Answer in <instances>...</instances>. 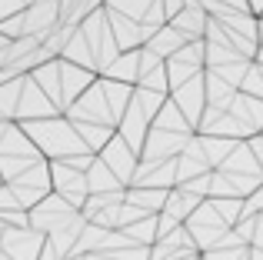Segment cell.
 <instances>
[{
	"label": "cell",
	"mask_w": 263,
	"mask_h": 260,
	"mask_svg": "<svg viewBox=\"0 0 263 260\" xmlns=\"http://www.w3.org/2000/svg\"><path fill=\"white\" fill-rule=\"evenodd\" d=\"M130 100H134V87L117 84V80H107V77H97L93 84L87 87V94L64 114V117L73 120V124H93V127L117 130L120 117L130 107Z\"/></svg>",
	"instance_id": "cell-1"
},
{
	"label": "cell",
	"mask_w": 263,
	"mask_h": 260,
	"mask_svg": "<svg viewBox=\"0 0 263 260\" xmlns=\"http://www.w3.org/2000/svg\"><path fill=\"white\" fill-rule=\"evenodd\" d=\"M154 127L157 130H170V134H183V137H193V134H197V130L190 127V120L177 110L174 100H167V104H163V110L154 117Z\"/></svg>",
	"instance_id": "cell-16"
},
{
	"label": "cell",
	"mask_w": 263,
	"mask_h": 260,
	"mask_svg": "<svg viewBox=\"0 0 263 260\" xmlns=\"http://www.w3.org/2000/svg\"><path fill=\"white\" fill-rule=\"evenodd\" d=\"M250 67H253V60H237V64H223V67H213V73H217L220 80H227L230 87H243V80H247V73H250Z\"/></svg>",
	"instance_id": "cell-20"
},
{
	"label": "cell",
	"mask_w": 263,
	"mask_h": 260,
	"mask_svg": "<svg viewBox=\"0 0 263 260\" xmlns=\"http://www.w3.org/2000/svg\"><path fill=\"white\" fill-rule=\"evenodd\" d=\"M227 114L243 127L247 140H253V137L263 134V100H257V97H250V94L240 90L237 97H233V104H230V110H227Z\"/></svg>",
	"instance_id": "cell-8"
},
{
	"label": "cell",
	"mask_w": 263,
	"mask_h": 260,
	"mask_svg": "<svg viewBox=\"0 0 263 260\" xmlns=\"http://www.w3.org/2000/svg\"><path fill=\"white\" fill-rule=\"evenodd\" d=\"M27 7H30V0H0V24L10 17H20V13H27Z\"/></svg>",
	"instance_id": "cell-23"
},
{
	"label": "cell",
	"mask_w": 263,
	"mask_h": 260,
	"mask_svg": "<svg viewBox=\"0 0 263 260\" xmlns=\"http://www.w3.org/2000/svg\"><path fill=\"white\" fill-rule=\"evenodd\" d=\"M30 80L40 87V90L50 97V104L57 107L60 114H64V87H60V57L57 60H47V64H40L37 70L30 73Z\"/></svg>",
	"instance_id": "cell-12"
},
{
	"label": "cell",
	"mask_w": 263,
	"mask_h": 260,
	"mask_svg": "<svg viewBox=\"0 0 263 260\" xmlns=\"http://www.w3.org/2000/svg\"><path fill=\"white\" fill-rule=\"evenodd\" d=\"M97 157H100V160L110 167V174H114L117 180H120L123 187L130 190V183H134V174H137V167H140V154H137V150L130 147L127 140H123V137L114 134V140H110Z\"/></svg>",
	"instance_id": "cell-4"
},
{
	"label": "cell",
	"mask_w": 263,
	"mask_h": 260,
	"mask_svg": "<svg viewBox=\"0 0 263 260\" xmlns=\"http://www.w3.org/2000/svg\"><path fill=\"white\" fill-rule=\"evenodd\" d=\"M97 80V73L84 70V67L70 64V60H60V87H64V114L77 104L80 97L87 94V87Z\"/></svg>",
	"instance_id": "cell-9"
},
{
	"label": "cell",
	"mask_w": 263,
	"mask_h": 260,
	"mask_svg": "<svg viewBox=\"0 0 263 260\" xmlns=\"http://www.w3.org/2000/svg\"><path fill=\"white\" fill-rule=\"evenodd\" d=\"M170 27L183 33L186 44H193V40H203V37H206V27H210V13H206L203 7L197 4V0H186V7L177 13L174 20H170Z\"/></svg>",
	"instance_id": "cell-10"
},
{
	"label": "cell",
	"mask_w": 263,
	"mask_h": 260,
	"mask_svg": "<svg viewBox=\"0 0 263 260\" xmlns=\"http://www.w3.org/2000/svg\"><path fill=\"white\" fill-rule=\"evenodd\" d=\"M240 90L250 94V97H257V100H263V64L253 60V67H250V73H247V80H243Z\"/></svg>",
	"instance_id": "cell-22"
},
{
	"label": "cell",
	"mask_w": 263,
	"mask_h": 260,
	"mask_svg": "<svg viewBox=\"0 0 263 260\" xmlns=\"http://www.w3.org/2000/svg\"><path fill=\"white\" fill-rule=\"evenodd\" d=\"M167 94H157V90H147V87H134V104L140 107L143 114H147L150 120L157 117V114L163 110V104H167Z\"/></svg>",
	"instance_id": "cell-18"
},
{
	"label": "cell",
	"mask_w": 263,
	"mask_h": 260,
	"mask_svg": "<svg viewBox=\"0 0 263 260\" xmlns=\"http://www.w3.org/2000/svg\"><path fill=\"white\" fill-rule=\"evenodd\" d=\"M57 107L50 104L44 90L33 84L30 77L24 80V90H20V104H17V124H27V120H44V117H57Z\"/></svg>",
	"instance_id": "cell-7"
},
{
	"label": "cell",
	"mask_w": 263,
	"mask_h": 260,
	"mask_svg": "<svg viewBox=\"0 0 263 260\" xmlns=\"http://www.w3.org/2000/svg\"><path fill=\"white\" fill-rule=\"evenodd\" d=\"M197 4L203 7L210 17H223V13H247V10H250V0H197Z\"/></svg>",
	"instance_id": "cell-21"
},
{
	"label": "cell",
	"mask_w": 263,
	"mask_h": 260,
	"mask_svg": "<svg viewBox=\"0 0 263 260\" xmlns=\"http://www.w3.org/2000/svg\"><path fill=\"white\" fill-rule=\"evenodd\" d=\"M170 100H174L177 110L190 120V127L197 130L200 120H203V114H206V84H203V73H200V77H193L190 84L170 90Z\"/></svg>",
	"instance_id": "cell-6"
},
{
	"label": "cell",
	"mask_w": 263,
	"mask_h": 260,
	"mask_svg": "<svg viewBox=\"0 0 263 260\" xmlns=\"http://www.w3.org/2000/svg\"><path fill=\"white\" fill-rule=\"evenodd\" d=\"M160 4H163V13H167V20H174L177 13L186 7V0H160Z\"/></svg>",
	"instance_id": "cell-24"
},
{
	"label": "cell",
	"mask_w": 263,
	"mask_h": 260,
	"mask_svg": "<svg viewBox=\"0 0 263 260\" xmlns=\"http://www.w3.org/2000/svg\"><path fill=\"white\" fill-rule=\"evenodd\" d=\"M250 147H253V154H257V163H260V170H263V134H260V137H253Z\"/></svg>",
	"instance_id": "cell-25"
},
{
	"label": "cell",
	"mask_w": 263,
	"mask_h": 260,
	"mask_svg": "<svg viewBox=\"0 0 263 260\" xmlns=\"http://www.w3.org/2000/svg\"><path fill=\"white\" fill-rule=\"evenodd\" d=\"M257 64H263V17H260V53H257Z\"/></svg>",
	"instance_id": "cell-27"
},
{
	"label": "cell",
	"mask_w": 263,
	"mask_h": 260,
	"mask_svg": "<svg viewBox=\"0 0 263 260\" xmlns=\"http://www.w3.org/2000/svg\"><path fill=\"white\" fill-rule=\"evenodd\" d=\"M24 80H7L0 84V124H17V104H20V90H24Z\"/></svg>",
	"instance_id": "cell-17"
},
{
	"label": "cell",
	"mask_w": 263,
	"mask_h": 260,
	"mask_svg": "<svg viewBox=\"0 0 263 260\" xmlns=\"http://www.w3.org/2000/svg\"><path fill=\"white\" fill-rule=\"evenodd\" d=\"M183 47H186L183 33H180V30H174V27L167 24V27H160V30H157L154 37H150L147 50H150V53H157L160 60H170V57H174L177 50H183Z\"/></svg>",
	"instance_id": "cell-15"
},
{
	"label": "cell",
	"mask_w": 263,
	"mask_h": 260,
	"mask_svg": "<svg viewBox=\"0 0 263 260\" xmlns=\"http://www.w3.org/2000/svg\"><path fill=\"white\" fill-rule=\"evenodd\" d=\"M190 140H193V137H183V134H170V130L150 127L147 143H143V150H140V160H147V163L177 160V157L186 150V143H190Z\"/></svg>",
	"instance_id": "cell-5"
},
{
	"label": "cell",
	"mask_w": 263,
	"mask_h": 260,
	"mask_svg": "<svg viewBox=\"0 0 263 260\" xmlns=\"http://www.w3.org/2000/svg\"><path fill=\"white\" fill-rule=\"evenodd\" d=\"M250 10L257 13V17H263V0H250Z\"/></svg>",
	"instance_id": "cell-26"
},
{
	"label": "cell",
	"mask_w": 263,
	"mask_h": 260,
	"mask_svg": "<svg viewBox=\"0 0 263 260\" xmlns=\"http://www.w3.org/2000/svg\"><path fill=\"white\" fill-rule=\"evenodd\" d=\"M203 84H206V107L210 110H230V104H233V97H237V87H230L227 80H220L213 70H203Z\"/></svg>",
	"instance_id": "cell-14"
},
{
	"label": "cell",
	"mask_w": 263,
	"mask_h": 260,
	"mask_svg": "<svg viewBox=\"0 0 263 260\" xmlns=\"http://www.w3.org/2000/svg\"><path fill=\"white\" fill-rule=\"evenodd\" d=\"M100 77L117 80V84H127V87H137V80H140V50L120 53L110 67H103Z\"/></svg>",
	"instance_id": "cell-13"
},
{
	"label": "cell",
	"mask_w": 263,
	"mask_h": 260,
	"mask_svg": "<svg viewBox=\"0 0 263 260\" xmlns=\"http://www.w3.org/2000/svg\"><path fill=\"white\" fill-rule=\"evenodd\" d=\"M157 0H110V10H117V13H123V17H130V20H137V24H147V13H150V7H154Z\"/></svg>",
	"instance_id": "cell-19"
},
{
	"label": "cell",
	"mask_w": 263,
	"mask_h": 260,
	"mask_svg": "<svg viewBox=\"0 0 263 260\" xmlns=\"http://www.w3.org/2000/svg\"><path fill=\"white\" fill-rule=\"evenodd\" d=\"M7 44H10V40H7V37H4V33H0V50H4V47H7Z\"/></svg>",
	"instance_id": "cell-28"
},
{
	"label": "cell",
	"mask_w": 263,
	"mask_h": 260,
	"mask_svg": "<svg viewBox=\"0 0 263 260\" xmlns=\"http://www.w3.org/2000/svg\"><path fill=\"white\" fill-rule=\"evenodd\" d=\"M203 70H206V44H203V40H193V44H186L183 50H177L174 57L167 60L170 90H177V87L190 84V80L200 77Z\"/></svg>",
	"instance_id": "cell-3"
},
{
	"label": "cell",
	"mask_w": 263,
	"mask_h": 260,
	"mask_svg": "<svg viewBox=\"0 0 263 260\" xmlns=\"http://www.w3.org/2000/svg\"><path fill=\"white\" fill-rule=\"evenodd\" d=\"M24 134L33 140V147L44 154V160L57 163V160H73V157H84L90 154V147L80 140V134L73 130V124L57 114V117H44V120H27Z\"/></svg>",
	"instance_id": "cell-2"
},
{
	"label": "cell",
	"mask_w": 263,
	"mask_h": 260,
	"mask_svg": "<svg viewBox=\"0 0 263 260\" xmlns=\"http://www.w3.org/2000/svg\"><path fill=\"white\" fill-rule=\"evenodd\" d=\"M150 127H154V120L147 117V114L140 110V107L130 100V107H127V114L120 117V124H117V137H123V140L130 143V147L140 154L143 150V143H147V134H150Z\"/></svg>",
	"instance_id": "cell-11"
}]
</instances>
